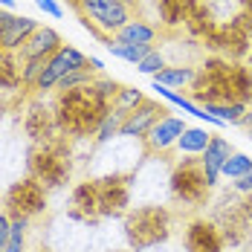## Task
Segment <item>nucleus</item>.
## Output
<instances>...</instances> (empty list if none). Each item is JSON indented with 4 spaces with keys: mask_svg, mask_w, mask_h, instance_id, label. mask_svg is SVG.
Masks as SVG:
<instances>
[{
    "mask_svg": "<svg viewBox=\"0 0 252 252\" xmlns=\"http://www.w3.org/2000/svg\"><path fill=\"white\" fill-rule=\"evenodd\" d=\"M93 81H96V73H93L90 67H84V70H76V73H70V76L61 78L55 93H67V90H76V87H87V84H93Z\"/></svg>",
    "mask_w": 252,
    "mask_h": 252,
    "instance_id": "c756f323",
    "label": "nucleus"
},
{
    "mask_svg": "<svg viewBox=\"0 0 252 252\" xmlns=\"http://www.w3.org/2000/svg\"><path fill=\"white\" fill-rule=\"evenodd\" d=\"M73 220L81 223H96L101 218L99 212V189H96V180H81L73 186V194H70V212H67Z\"/></svg>",
    "mask_w": 252,
    "mask_h": 252,
    "instance_id": "4468645a",
    "label": "nucleus"
},
{
    "mask_svg": "<svg viewBox=\"0 0 252 252\" xmlns=\"http://www.w3.org/2000/svg\"><path fill=\"white\" fill-rule=\"evenodd\" d=\"M29 177L38 180L47 191L64 189L73 177V157L67 136H58L52 142H41L29 151Z\"/></svg>",
    "mask_w": 252,
    "mask_h": 252,
    "instance_id": "7ed1b4c3",
    "label": "nucleus"
},
{
    "mask_svg": "<svg viewBox=\"0 0 252 252\" xmlns=\"http://www.w3.org/2000/svg\"><path fill=\"white\" fill-rule=\"evenodd\" d=\"M0 215H3V197H0Z\"/></svg>",
    "mask_w": 252,
    "mask_h": 252,
    "instance_id": "c03bdc74",
    "label": "nucleus"
},
{
    "mask_svg": "<svg viewBox=\"0 0 252 252\" xmlns=\"http://www.w3.org/2000/svg\"><path fill=\"white\" fill-rule=\"evenodd\" d=\"M35 6H38L44 15H50V18H64V9H61L58 0H35Z\"/></svg>",
    "mask_w": 252,
    "mask_h": 252,
    "instance_id": "72a5a7b5",
    "label": "nucleus"
},
{
    "mask_svg": "<svg viewBox=\"0 0 252 252\" xmlns=\"http://www.w3.org/2000/svg\"><path fill=\"white\" fill-rule=\"evenodd\" d=\"M0 9H9V12H12V9H15V0H0Z\"/></svg>",
    "mask_w": 252,
    "mask_h": 252,
    "instance_id": "58836bf2",
    "label": "nucleus"
},
{
    "mask_svg": "<svg viewBox=\"0 0 252 252\" xmlns=\"http://www.w3.org/2000/svg\"><path fill=\"white\" fill-rule=\"evenodd\" d=\"M238 127H247V130H250V127H252V104H250V107H247V113H244V119L238 122Z\"/></svg>",
    "mask_w": 252,
    "mask_h": 252,
    "instance_id": "4c0bfd02",
    "label": "nucleus"
},
{
    "mask_svg": "<svg viewBox=\"0 0 252 252\" xmlns=\"http://www.w3.org/2000/svg\"><path fill=\"white\" fill-rule=\"evenodd\" d=\"M104 47H107V52H110L113 58H122V61H127V64H133V67H136V64H139V61H142V58H145V55H148V52L154 50V47H136V44H119V41H113V38H110V41H107Z\"/></svg>",
    "mask_w": 252,
    "mask_h": 252,
    "instance_id": "b1692460",
    "label": "nucleus"
},
{
    "mask_svg": "<svg viewBox=\"0 0 252 252\" xmlns=\"http://www.w3.org/2000/svg\"><path fill=\"white\" fill-rule=\"evenodd\" d=\"M38 26L41 24H38L35 18H29V15H15V18L6 24V29L0 32V50L3 52H21V47L29 41V35H32Z\"/></svg>",
    "mask_w": 252,
    "mask_h": 252,
    "instance_id": "f3484780",
    "label": "nucleus"
},
{
    "mask_svg": "<svg viewBox=\"0 0 252 252\" xmlns=\"http://www.w3.org/2000/svg\"><path fill=\"white\" fill-rule=\"evenodd\" d=\"M52 110H55L58 130L67 139H87V136H96L101 119L110 110V101L101 99L99 90L93 84H87V87H76V90L58 93Z\"/></svg>",
    "mask_w": 252,
    "mask_h": 252,
    "instance_id": "f03ea898",
    "label": "nucleus"
},
{
    "mask_svg": "<svg viewBox=\"0 0 252 252\" xmlns=\"http://www.w3.org/2000/svg\"><path fill=\"white\" fill-rule=\"evenodd\" d=\"M64 47V38L58 35V29H52V26H38L32 35H29V41H26L24 47H21V61H29V58H50L55 52Z\"/></svg>",
    "mask_w": 252,
    "mask_h": 252,
    "instance_id": "2eb2a0df",
    "label": "nucleus"
},
{
    "mask_svg": "<svg viewBox=\"0 0 252 252\" xmlns=\"http://www.w3.org/2000/svg\"><path fill=\"white\" fill-rule=\"evenodd\" d=\"M21 70H24V61L18 52L0 50V90H18L21 87Z\"/></svg>",
    "mask_w": 252,
    "mask_h": 252,
    "instance_id": "5701e85b",
    "label": "nucleus"
},
{
    "mask_svg": "<svg viewBox=\"0 0 252 252\" xmlns=\"http://www.w3.org/2000/svg\"><path fill=\"white\" fill-rule=\"evenodd\" d=\"M186 119H180L174 113H168V116H162L157 125L148 130V136L142 139V145H145V151L154 154V157H165L168 151H174L177 148V139L183 136V130H186Z\"/></svg>",
    "mask_w": 252,
    "mask_h": 252,
    "instance_id": "f8f14e48",
    "label": "nucleus"
},
{
    "mask_svg": "<svg viewBox=\"0 0 252 252\" xmlns=\"http://www.w3.org/2000/svg\"><path fill=\"white\" fill-rule=\"evenodd\" d=\"M247 139H252V127H250V130H247Z\"/></svg>",
    "mask_w": 252,
    "mask_h": 252,
    "instance_id": "37998d69",
    "label": "nucleus"
},
{
    "mask_svg": "<svg viewBox=\"0 0 252 252\" xmlns=\"http://www.w3.org/2000/svg\"><path fill=\"white\" fill-rule=\"evenodd\" d=\"M9 229H12V218L3 212L0 215V252L6 250V244H9Z\"/></svg>",
    "mask_w": 252,
    "mask_h": 252,
    "instance_id": "f704fd0d",
    "label": "nucleus"
},
{
    "mask_svg": "<svg viewBox=\"0 0 252 252\" xmlns=\"http://www.w3.org/2000/svg\"><path fill=\"white\" fill-rule=\"evenodd\" d=\"M78 15L90 18L104 35H116L133 18V0H78Z\"/></svg>",
    "mask_w": 252,
    "mask_h": 252,
    "instance_id": "0eeeda50",
    "label": "nucleus"
},
{
    "mask_svg": "<svg viewBox=\"0 0 252 252\" xmlns=\"http://www.w3.org/2000/svg\"><path fill=\"white\" fill-rule=\"evenodd\" d=\"M171 110L162 104V101L157 99H145L136 110H130L125 116V122H122V130H119V136L122 139H136V142H142L145 136H148V130H151L162 116H168Z\"/></svg>",
    "mask_w": 252,
    "mask_h": 252,
    "instance_id": "9d476101",
    "label": "nucleus"
},
{
    "mask_svg": "<svg viewBox=\"0 0 252 252\" xmlns=\"http://www.w3.org/2000/svg\"><path fill=\"white\" fill-rule=\"evenodd\" d=\"M93 87L99 90V96H101V99L113 101L116 96H119V90H122L125 84H119L116 78H110V76H104V73H101V76H96V81H93Z\"/></svg>",
    "mask_w": 252,
    "mask_h": 252,
    "instance_id": "2f4dec72",
    "label": "nucleus"
},
{
    "mask_svg": "<svg viewBox=\"0 0 252 252\" xmlns=\"http://www.w3.org/2000/svg\"><path fill=\"white\" fill-rule=\"evenodd\" d=\"M165 67H168V64H165V55L154 47V50L148 52V55H145L139 64H136V73H142V76H151V78H154L159 70H165Z\"/></svg>",
    "mask_w": 252,
    "mask_h": 252,
    "instance_id": "7c9ffc66",
    "label": "nucleus"
},
{
    "mask_svg": "<svg viewBox=\"0 0 252 252\" xmlns=\"http://www.w3.org/2000/svg\"><path fill=\"white\" fill-rule=\"evenodd\" d=\"M241 3V9H247V12H252V0H238Z\"/></svg>",
    "mask_w": 252,
    "mask_h": 252,
    "instance_id": "ea45409f",
    "label": "nucleus"
},
{
    "mask_svg": "<svg viewBox=\"0 0 252 252\" xmlns=\"http://www.w3.org/2000/svg\"><path fill=\"white\" fill-rule=\"evenodd\" d=\"M168 191L177 203H183L189 209H197V206L209 203L212 183L206 177L200 157H180L177 159L174 168H171V177H168Z\"/></svg>",
    "mask_w": 252,
    "mask_h": 252,
    "instance_id": "39448f33",
    "label": "nucleus"
},
{
    "mask_svg": "<svg viewBox=\"0 0 252 252\" xmlns=\"http://www.w3.org/2000/svg\"><path fill=\"white\" fill-rule=\"evenodd\" d=\"M194 73H197V67H191V64H168L165 70H159L154 76V84H162L171 90H189L194 81Z\"/></svg>",
    "mask_w": 252,
    "mask_h": 252,
    "instance_id": "aec40b11",
    "label": "nucleus"
},
{
    "mask_svg": "<svg viewBox=\"0 0 252 252\" xmlns=\"http://www.w3.org/2000/svg\"><path fill=\"white\" fill-rule=\"evenodd\" d=\"M232 189L238 191V194H252V171L244 177H238L235 183H232Z\"/></svg>",
    "mask_w": 252,
    "mask_h": 252,
    "instance_id": "c9c22d12",
    "label": "nucleus"
},
{
    "mask_svg": "<svg viewBox=\"0 0 252 252\" xmlns=\"http://www.w3.org/2000/svg\"><path fill=\"white\" fill-rule=\"evenodd\" d=\"M130 183L133 174H104L96 177V189H99V212L101 218H125L127 206H130Z\"/></svg>",
    "mask_w": 252,
    "mask_h": 252,
    "instance_id": "6e6552de",
    "label": "nucleus"
},
{
    "mask_svg": "<svg viewBox=\"0 0 252 252\" xmlns=\"http://www.w3.org/2000/svg\"><path fill=\"white\" fill-rule=\"evenodd\" d=\"M250 171H252V157H247V154H241V151H235V154L226 159V162H223V171H220V177H229V180L235 183L238 177L250 174Z\"/></svg>",
    "mask_w": 252,
    "mask_h": 252,
    "instance_id": "cd10ccee",
    "label": "nucleus"
},
{
    "mask_svg": "<svg viewBox=\"0 0 252 252\" xmlns=\"http://www.w3.org/2000/svg\"><path fill=\"white\" fill-rule=\"evenodd\" d=\"M122 122H125V113H119V110H107V116L101 119L99 130H96V142L99 145H107V142H113L116 136H119V130H122Z\"/></svg>",
    "mask_w": 252,
    "mask_h": 252,
    "instance_id": "393cba45",
    "label": "nucleus"
},
{
    "mask_svg": "<svg viewBox=\"0 0 252 252\" xmlns=\"http://www.w3.org/2000/svg\"><path fill=\"white\" fill-rule=\"evenodd\" d=\"M87 67H90L96 76H101V73H104V61H101V58H96V55H87Z\"/></svg>",
    "mask_w": 252,
    "mask_h": 252,
    "instance_id": "e433bc0d",
    "label": "nucleus"
},
{
    "mask_svg": "<svg viewBox=\"0 0 252 252\" xmlns=\"http://www.w3.org/2000/svg\"><path fill=\"white\" fill-rule=\"evenodd\" d=\"M197 0H157V15H159V26L165 29H177L183 26L186 15L191 12Z\"/></svg>",
    "mask_w": 252,
    "mask_h": 252,
    "instance_id": "412c9836",
    "label": "nucleus"
},
{
    "mask_svg": "<svg viewBox=\"0 0 252 252\" xmlns=\"http://www.w3.org/2000/svg\"><path fill=\"white\" fill-rule=\"evenodd\" d=\"M200 3H206V6H209V9H212V6H215V0H200Z\"/></svg>",
    "mask_w": 252,
    "mask_h": 252,
    "instance_id": "79ce46f5",
    "label": "nucleus"
},
{
    "mask_svg": "<svg viewBox=\"0 0 252 252\" xmlns=\"http://www.w3.org/2000/svg\"><path fill=\"white\" fill-rule=\"evenodd\" d=\"M209 139H212V133L200 125H189L183 130V136L177 139V148L174 151L180 157H200L206 151V145H209Z\"/></svg>",
    "mask_w": 252,
    "mask_h": 252,
    "instance_id": "4be33fe9",
    "label": "nucleus"
},
{
    "mask_svg": "<svg viewBox=\"0 0 252 252\" xmlns=\"http://www.w3.org/2000/svg\"><path fill=\"white\" fill-rule=\"evenodd\" d=\"M44 252H50V250H44Z\"/></svg>",
    "mask_w": 252,
    "mask_h": 252,
    "instance_id": "a18cd8bd",
    "label": "nucleus"
},
{
    "mask_svg": "<svg viewBox=\"0 0 252 252\" xmlns=\"http://www.w3.org/2000/svg\"><path fill=\"white\" fill-rule=\"evenodd\" d=\"M44 67H47V58H29V61H24L21 87H24V90H35V84H38V78L44 73Z\"/></svg>",
    "mask_w": 252,
    "mask_h": 252,
    "instance_id": "c85d7f7f",
    "label": "nucleus"
},
{
    "mask_svg": "<svg viewBox=\"0 0 252 252\" xmlns=\"http://www.w3.org/2000/svg\"><path fill=\"white\" fill-rule=\"evenodd\" d=\"M84 67H87V55L81 50H76L73 44H64L55 55L47 58V67H44V73H41L38 84H35V93L38 96H47L52 90H58V81L61 78L76 73V70H84Z\"/></svg>",
    "mask_w": 252,
    "mask_h": 252,
    "instance_id": "1a4fd4ad",
    "label": "nucleus"
},
{
    "mask_svg": "<svg viewBox=\"0 0 252 252\" xmlns=\"http://www.w3.org/2000/svg\"><path fill=\"white\" fill-rule=\"evenodd\" d=\"M247 107L250 104H241V101H232V104H206L203 110L206 113H212V116H218L223 125H238L241 119H244V113H247Z\"/></svg>",
    "mask_w": 252,
    "mask_h": 252,
    "instance_id": "a878e982",
    "label": "nucleus"
},
{
    "mask_svg": "<svg viewBox=\"0 0 252 252\" xmlns=\"http://www.w3.org/2000/svg\"><path fill=\"white\" fill-rule=\"evenodd\" d=\"M3 212L12 220H18V218L32 220V218L44 215L47 212V189L32 177H24V180L12 183L9 191L3 194Z\"/></svg>",
    "mask_w": 252,
    "mask_h": 252,
    "instance_id": "423d86ee",
    "label": "nucleus"
},
{
    "mask_svg": "<svg viewBox=\"0 0 252 252\" xmlns=\"http://www.w3.org/2000/svg\"><path fill=\"white\" fill-rule=\"evenodd\" d=\"M24 127H26V133L32 136L35 145L52 142V139L64 136V133L58 130V122H55V110H52V107H44V101H32V104L26 107Z\"/></svg>",
    "mask_w": 252,
    "mask_h": 252,
    "instance_id": "ddd939ff",
    "label": "nucleus"
},
{
    "mask_svg": "<svg viewBox=\"0 0 252 252\" xmlns=\"http://www.w3.org/2000/svg\"><path fill=\"white\" fill-rule=\"evenodd\" d=\"M229 24L235 26L247 41H252V12H247V9H238L232 18H229Z\"/></svg>",
    "mask_w": 252,
    "mask_h": 252,
    "instance_id": "473e14b6",
    "label": "nucleus"
},
{
    "mask_svg": "<svg viewBox=\"0 0 252 252\" xmlns=\"http://www.w3.org/2000/svg\"><path fill=\"white\" fill-rule=\"evenodd\" d=\"M215 26H218L215 12H212L206 3H200V0L191 6V12H189V15H186V21H183V29H186L194 41H203V38H206Z\"/></svg>",
    "mask_w": 252,
    "mask_h": 252,
    "instance_id": "6ab92c4d",
    "label": "nucleus"
},
{
    "mask_svg": "<svg viewBox=\"0 0 252 252\" xmlns=\"http://www.w3.org/2000/svg\"><path fill=\"white\" fill-rule=\"evenodd\" d=\"M171 212L165 206H136L125 215V238L127 247L136 252L159 247L171 235Z\"/></svg>",
    "mask_w": 252,
    "mask_h": 252,
    "instance_id": "20e7f679",
    "label": "nucleus"
},
{
    "mask_svg": "<svg viewBox=\"0 0 252 252\" xmlns=\"http://www.w3.org/2000/svg\"><path fill=\"white\" fill-rule=\"evenodd\" d=\"M244 64H247V70H250V73H252V50H250V55L244 58Z\"/></svg>",
    "mask_w": 252,
    "mask_h": 252,
    "instance_id": "a19ab883",
    "label": "nucleus"
},
{
    "mask_svg": "<svg viewBox=\"0 0 252 252\" xmlns=\"http://www.w3.org/2000/svg\"><path fill=\"white\" fill-rule=\"evenodd\" d=\"M157 38H159V26L148 24L145 18H130V21L113 35V41H119V44H136V47H154Z\"/></svg>",
    "mask_w": 252,
    "mask_h": 252,
    "instance_id": "a211bd4d",
    "label": "nucleus"
},
{
    "mask_svg": "<svg viewBox=\"0 0 252 252\" xmlns=\"http://www.w3.org/2000/svg\"><path fill=\"white\" fill-rule=\"evenodd\" d=\"M183 244H186V252H223L226 250L220 226L215 220H209V218H194L186 226Z\"/></svg>",
    "mask_w": 252,
    "mask_h": 252,
    "instance_id": "9b49d317",
    "label": "nucleus"
},
{
    "mask_svg": "<svg viewBox=\"0 0 252 252\" xmlns=\"http://www.w3.org/2000/svg\"><path fill=\"white\" fill-rule=\"evenodd\" d=\"M194 104H252V73L244 61H226L220 55H206L194 81L189 87Z\"/></svg>",
    "mask_w": 252,
    "mask_h": 252,
    "instance_id": "f257e3e1",
    "label": "nucleus"
},
{
    "mask_svg": "<svg viewBox=\"0 0 252 252\" xmlns=\"http://www.w3.org/2000/svg\"><path fill=\"white\" fill-rule=\"evenodd\" d=\"M232 154H235V148H232V142H229L226 136H215V133H212L206 151L200 154V162H203V168H206V177H209L212 189L218 186L220 171H223V162H226Z\"/></svg>",
    "mask_w": 252,
    "mask_h": 252,
    "instance_id": "dca6fc26",
    "label": "nucleus"
},
{
    "mask_svg": "<svg viewBox=\"0 0 252 252\" xmlns=\"http://www.w3.org/2000/svg\"><path fill=\"white\" fill-rule=\"evenodd\" d=\"M145 99H148V96H145V93H142L139 87H127V84H125V87L119 90V96H116V99L110 101V107L127 116L130 110H136V107H139V104H142Z\"/></svg>",
    "mask_w": 252,
    "mask_h": 252,
    "instance_id": "bb28decb",
    "label": "nucleus"
}]
</instances>
